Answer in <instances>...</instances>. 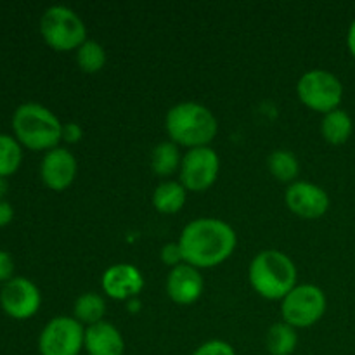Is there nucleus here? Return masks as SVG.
I'll list each match as a JSON object with an SVG mask.
<instances>
[{"label": "nucleus", "mask_w": 355, "mask_h": 355, "mask_svg": "<svg viewBox=\"0 0 355 355\" xmlns=\"http://www.w3.org/2000/svg\"><path fill=\"white\" fill-rule=\"evenodd\" d=\"M182 156L184 155H180V149L175 142H158L151 151V168L158 175L168 177L180 168Z\"/></svg>", "instance_id": "obj_21"}, {"label": "nucleus", "mask_w": 355, "mask_h": 355, "mask_svg": "<svg viewBox=\"0 0 355 355\" xmlns=\"http://www.w3.org/2000/svg\"><path fill=\"white\" fill-rule=\"evenodd\" d=\"M14 137L33 151H51L62 141V123L54 111L38 103H24L12 114Z\"/></svg>", "instance_id": "obj_4"}, {"label": "nucleus", "mask_w": 355, "mask_h": 355, "mask_svg": "<svg viewBox=\"0 0 355 355\" xmlns=\"http://www.w3.org/2000/svg\"><path fill=\"white\" fill-rule=\"evenodd\" d=\"M165 128L170 141L194 149L211 144L218 132V121L205 104L182 101L166 111Z\"/></svg>", "instance_id": "obj_2"}, {"label": "nucleus", "mask_w": 355, "mask_h": 355, "mask_svg": "<svg viewBox=\"0 0 355 355\" xmlns=\"http://www.w3.org/2000/svg\"><path fill=\"white\" fill-rule=\"evenodd\" d=\"M187 200V189L180 180H163L153 191V207L165 215L179 214Z\"/></svg>", "instance_id": "obj_16"}, {"label": "nucleus", "mask_w": 355, "mask_h": 355, "mask_svg": "<svg viewBox=\"0 0 355 355\" xmlns=\"http://www.w3.org/2000/svg\"><path fill=\"white\" fill-rule=\"evenodd\" d=\"M298 335L297 329L288 322H274L266 335V347L270 355H291L297 350Z\"/></svg>", "instance_id": "obj_19"}, {"label": "nucleus", "mask_w": 355, "mask_h": 355, "mask_svg": "<svg viewBox=\"0 0 355 355\" xmlns=\"http://www.w3.org/2000/svg\"><path fill=\"white\" fill-rule=\"evenodd\" d=\"M184 262L196 269H214L234 253L236 231L225 220L200 217L191 220L179 236Z\"/></svg>", "instance_id": "obj_1"}, {"label": "nucleus", "mask_w": 355, "mask_h": 355, "mask_svg": "<svg viewBox=\"0 0 355 355\" xmlns=\"http://www.w3.org/2000/svg\"><path fill=\"white\" fill-rule=\"evenodd\" d=\"M14 218V208L9 201L2 200L0 201V227H6L12 222Z\"/></svg>", "instance_id": "obj_28"}, {"label": "nucleus", "mask_w": 355, "mask_h": 355, "mask_svg": "<svg viewBox=\"0 0 355 355\" xmlns=\"http://www.w3.org/2000/svg\"><path fill=\"white\" fill-rule=\"evenodd\" d=\"M193 355H236L234 347L224 340H208L201 343Z\"/></svg>", "instance_id": "obj_24"}, {"label": "nucleus", "mask_w": 355, "mask_h": 355, "mask_svg": "<svg viewBox=\"0 0 355 355\" xmlns=\"http://www.w3.org/2000/svg\"><path fill=\"white\" fill-rule=\"evenodd\" d=\"M7 191H9V184H7L6 177H0V201L6 198Z\"/></svg>", "instance_id": "obj_30"}, {"label": "nucleus", "mask_w": 355, "mask_h": 355, "mask_svg": "<svg viewBox=\"0 0 355 355\" xmlns=\"http://www.w3.org/2000/svg\"><path fill=\"white\" fill-rule=\"evenodd\" d=\"M347 47H349V52L355 59V19L350 23L349 31H347Z\"/></svg>", "instance_id": "obj_29"}, {"label": "nucleus", "mask_w": 355, "mask_h": 355, "mask_svg": "<svg viewBox=\"0 0 355 355\" xmlns=\"http://www.w3.org/2000/svg\"><path fill=\"white\" fill-rule=\"evenodd\" d=\"M165 288L166 295H168L173 304L193 305L203 295L205 279L201 276L200 269L184 262L170 269Z\"/></svg>", "instance_id": "obj_13"}, {"label": "nucleus", "mask_w": 355, "mask_h": 355, "mask_svg": "<svg viewBox=\"0 0 355 355\" xmlns=\"http://www.w3.org/2000/svg\"><path fill=\"white\" fill-rule=\"evenodd\" d=\"M101 286L113 300H132L144 288V277L132 263H114L104 270Z\"/></svg>", "instance_id": "obj_14"}, {"label": "nucleus", "mask_w": 355, "mask_h": 355, "mask_svg": "<svg viewBox=\"0 0 355 355\" xmlns=\"http://www.w3.org/2000/svg\"><path fill=\"white\" fill-rule=\"evenodd\" d=\"M107 54L106 49L97 40L87 38L78 49H76V64L85 73H97L106 66Z\"/></svg>", "instance_id": "obj_22"}, {"label": "nucleus", "mask_w": 355, "mask_h": 355, "mask_svg": "<svg viewBox=\"0 0 355 355\" xmlns=\"http://www.w3.org/2000/svg\"><path fill=\"white\" fill-rule=\"evenodd\" d=\"M326 295L315 284H297L281 300L283 321L297 328H311L318 324L326 312Z\"/></svg>", "instance_id": "obj_7"}, {"label": "nucleus", "mask_w": 355, "mask_h": 355, "mask_svg": "<svg viewBox=\"0 0 355 355\" xmlns=\"http://www.w3.org/2000/svg\"><path fill=\"white\" fill-rule=\"evenodd\" d=\"M297 96L312 111L326 114L342 104L343 83L328 69H309L298 78Z\"/></svg>", "instance_id": "obj_6"}, {"label": "nucleus", "mask_w": 355, "mask_h": 355, "mask_svg": "<svg viewBox=\"0 0 355 355\" xmlns=\"http://www.w3.org/2000/svg\"><path fill=\"white\" fill-rule=\"evenodd\" d=\"M83 350L89 355H123V335L111 322H97V324L85 328Z\"/></svg>", "instance_id": "obj_15"}, {"label": "nucleus", "mask_w": 355, "mask_h": 355, "mask_svg": "<svg viewBox=\"0 0 355 355\" xmlns=\"http://www.w3.org/2000/svg\"><path fill=\"white\" fill-rule=\"evenodd\" d=\"M14 277V259L6 250H0V283L6 284Z\"/></svg>", "instance_id": "obj_26"}, {"label": "nucleus", "mask_w": 355, "mask_h": 355, "mask_svg": "<svg viewBox=\"0 0 355 355\" xmlns=\"http://www.w3.org/2000/svg\"><path fill=\"white\" fill-rule=\"evenodd\" d=\"M104 315H106V300L94 291L80 295L73 305V318L85 328L103 322Z\"/></svg>", "instance_id": "obj_18"}, {"label": "nucleus", "mask_w": 355, "mask_h": 355, "mask_svg": "<svg viewBox=\"0 0 355 355\" xmlns=\"http://www.w3.org/2000/svg\"><path fill=\"white\" fill-rule=\"evenodd\" d=\"M23 162V148L19 141L9 134H0V177H9L19 170Z\"/></svg>", "instance_id": "obj_23"}, {"label": "nucleus", "mask_w": 355, "mask_h": 355, "mask_svg": "<svg viewBox=\"0 0 355 355\" xmlns=\"http://www.w3.org/2000/svg\"><path fill=\"white\" fill-rule=\"evenodd\" d=\"M267 166L272 177L288 186L297 182V177L300 173V162L290 149H274L267 158Z\"/></svg>", "instance_id": "obj_20"}, {"label": "nucleus", "mask_w": 355, "mask_h": 355, "mask_svg": "<svg viewBox=\"0 0 355 355\" xmlns=\"http://www.w3.org/2000/svg\"><path fill=\"white\" fill-rule=\"evenodd\" d=\"M220 172V158L210 146L187 149L179 168L180 184L187 191L201 193L210 189Z\"/></svg>", "instance_id": "obj_9"}, {"label": "nucleus", "mask_w": 355, "mask_h": 355, "mask_svg": "<svg viewBox=\"0 0 355 355\" xmlns=\"http://www.w3.org/2000/svg\"><path fill=\"white\" fill-rule=\"evenodd\" d=\"M40 33L55 51H76L87 40V26L68 6H51L40 17Z\"/></svg>", "instance_id": "obj_5"}, {"label": "nucleus", "mask_w": 355, "mask_h": 355, "mask_svg": "<svg viewBox=\"0 0 355 355\" xmlns=\"http://www.w3.org/2000/svg\"><path fill=\"white\" fill-rule=\"evenodd\" d=\"M83 130L80 128L78 123L75 121H69V123H62V141L69 142V144H75L82 139Z\"/></svg>", "instance_id": "obj_27"}, {"label": "nucleus", "mask_w": 355, "mask_h": 355, "mask_svg": "<svg viewBox=\"0 0 355 355\" xmlns=\"http://www.w3.org/2000/svg\"><path fill=\"white\" fill-rule=\"evenodd\" d=\"M284 203L302 218H319L329 210V196L321 186L307 182V180H297L290 184L284 193Z\"/></svg>", "instance_id": "obj_11"}, {"label": "nucleus", "mask_w": 355, "mask_h": 355, "mask_svg": "<svg viewBox=\"0 0 355 355\" xmlns=\"http://www.w3.org/2000/svg\"><path fill=\"white\" fill-rule=\"evenodd\" d=\"M354 132L352 116L345 110L338 107L322 116L321 134L328 144L342 146L350 139Z\"/></svg>", "instance_id": "obj_17"}, {"label": "nucleus", "mask_w": 355, "mask_h": 355, "mask_svg": "<svg viewBox=\"0 0 355 355\" xmlns=\"http://www.w3.org/2000/svg\"><path fill=\"white\" fill-rule=\"evenodd\" d=\"M85 340V326L75 318H52L38 336L40 355H80Z\"/></svg>", "instance_id": "obj_8"}, {"label": "nucleus", "mask_w": 355, "mask_h": 355, "mask_svg": "<svg viewBox=\"0 0 355 355\" xmlns=\"http://www.w3.org/2000/svg\"><path fill=\"white\" fill-rule=\"evenodd\" d=\"M78 163L71 151L66 148H54L47 151L40 163V177L45 186L52 191H64L75 180Z\"/></svg>", "instance_id": "obj_12"}, {"label": "nucleus", "mask_w": 355, "mask_h": 355, "mask_svg": "<svg viewBox=\"0 0 355 355\" xmlns=\"http://www.w3.org/2000/svg\"><path fill=\"white\" fill-rule=\"evenodd\" d=\"M248 281L266 300H283L297 286V266L281 250H263L250 262Z\"/></svg>", "instance_id": "obj_3"}, {"label": "nucleus", "mask_w": 355, "mask_h": 355, "mask_svg": "<svg viewBox=\"0 0 355 355\" xmlns=\"http://www.w3.org/2000/svg\"><path fill=\"white\" fill-rule=\"evenodd\" d=\"M0 305L9 318L24 321L38 312L42 305V293L33 281L17 276L7 281L0 290Z\"/></svg>", "instance_id": "obj_10"}, {"label": "nucleus", "mask_w": 355, "mask_h": 355, "mask_svg": "<svg viewBox=\"0 0 355 355\" xmlns=\"http://www.w3.org/2000/svg\"><path fill=\"white\" fill-rule=\"evenodd\" d=\"M159 259H162V262L165 263V266H168L170 269L184 263V255L182 250H180L179 241L166 243L165 246H162V250H159Z\"/></svg>", "instance_id": "obj_25"}]
</instances>
